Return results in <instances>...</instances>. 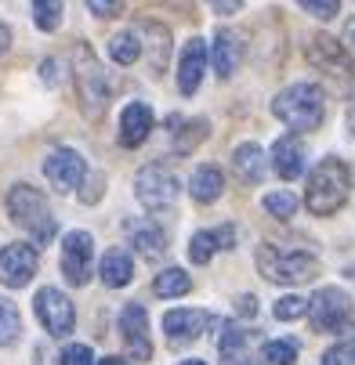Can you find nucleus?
Wrapping results in <instances>:
<instances>
[{
	"label": "nucleus",
	"instance_id": "f257e3e1",
	"mask_svg": "<svg viewBox=\"0 0 355 365\" xmlns=\"http://www.w3.org/2000/svg\"><path fill=\"white\" fill-rule=\"evenodd\" d=\"M351 192V170L337 160V155H326V160L309 174V188H304V206L319 217L337 214L348 202Z\"/></svg>",
	"mask_w": 355,
	"mask_h": 365
},
{
	"label": "nucleus",
	"instance_id": "f03ea898",
	"mask_svg": "<svg viewBox=\"0 0 355 365\" xmlns=\"http://www.w3.org/2000/svg\"><path fill=\"white\" fill-rule=\"evenodd\" d=\"M8 214H11V221L22 232L33 235V242H51V239H55V232H59L44 192H36L33 185H15L8 192Z\"/></svg>",
	"mask_w": 355,
	"mask_h": 365
},
{
	"label": "nucleus",
	"instance_id": "7ed1b4c3",
	"mask_svg": "<svg viewBox=\"0 0 355 365\" xmlns=\"http://www.w3.org/2000/svg\"><path fill=\"white\" fill-rule=\"evenodd\" d=\"M73 80H76L84 116L101 120V113H106V106H109V80H106V69L98 66L94 51L87 43L73 47Z\"/></svg>",
	"mask_w": 355,
	"mask_h": 365
},
{
	"label": "nucleus",
	"instance_id": "20e7f679",
	"mask_svg": "<svg viewBox=\"0 0 355 365\" xmlns=\"http://www.w3.org/2000/svg\"><path fill=\"white\" fill-rule=\"evenodd\" d=\"M272 113L290 123L294 130H316L326 116V101H323V87L316 83H294L286 87L276 101H272Z\"/></svg>",
	"mask_w": 355,
	"mask_h": 365
},
{
	"label": "nucleus",
	"instance_id": "39448f33",
	"mask_svg": "<svg viewBox=\"0 0 355 365\" xmlns=\"http://www.w3.org/2000/svg\"><path fill=\"white\" fill-rule=\"evenodd\" d=\"M258 272L269 279V282H279V286H301V282H312L316 272H319V260L312 253H286V250H276V246H261L258 250Z\"/></svg>",
	"mask_w": 355,
	"mask_h": 365
},
{
	"label": "nucleus",
	"instance_id": "423d86ee",
	"mask_svg": "<svg viewBox=\"0 0 355 365\" xmlns=\"http://www.w3.org/2000/svg\"><path fill=\"white\" fill-rule=\"evenodd\" d=\"M309 319L316 333H355V311L351 297L337 286H323L309 300Z\"/></svg>",
	"mask_w": 355,
	"mask_h": 365
},
{
	"label": "nucleus",
	"instance_id": "0eeeda50",
	"mask_svg": "<svg viewBox=\"0 0 355 365\" xmlns=\"http://www.w3.org/2000/svg\"><path fill=\"white\" fill-rule=\"evenodd\" d=\"M134 192L145 210H171L178 199V178L167 163H149L134 174Z\"/></svg>",
	"mask_w": 355,
	"mask_h": 365
},
{
	"label": "nucleus",
	"instance_id": "6e6552de",
	"mask_svg": "<svg viewBox=\"0 0 355 365\" xmlns=\"http://www.w3.org/2000/svg\"><path fill=\"white\" fill-rule=\"evenodd\" d=\"M33 307H36L40 326H44L51 336H69V333H73V326H76V311H73V300H69L66 293L44 286V289L36 293Z\"/></svg>",
	"mask_w": 355,
	"mask_h": 365
},
{
	"label": "nucleus",
	"instance_id": "1a4fd4ad",
	"mask_svg": "<svg viewBox=\"0 0 355 365\" xmlns=\"http://www.w3.org/2000/svg\"><path fill=\"white\" fill-rule=\"evenodd\" d=\"M309 62L319 73H326L330 80H337V83H355V69H351L348 51L334 36H326V33H319V36L309 40Z\"/></svg>",
	"mask_w": 355,
	"mask_h": 365
},
{
	"label": "nucleus",
	"instance_id": "9d476101",
	"mask_svg": "<svg viewBox=\"0 0 355 365\" xmlns=\"http://www.w3.org/2000/svg\"><path fill=\"white\" fill-rule=\"evenodd\" d=\"M91 260H94V239H91V232H69L62 239V272H66L69 286H87Z\"/></svg>",
	"mask_w": 355,
	"mask_h": 365
},
{
	"label": "nucleus",
	"instance_id": "9b49d317",
	"mask_svg": "<svg viewBox=\"0 0 355 365\" xmlns=\"http://www.w3.org/2000/svg\"><path fill=\"white\" fill-rule=\"evenodd\" d=\"M44 174H47L51 185L66 195V192H73L76 185H84L87 163H84V155H80L76 148H55V152L47 155V163H44Z\"/></svg>",
	"mask_w": 355,
	"mask_h": 365
},
{
	"label": "nucleus",
	"instance_id": "f8f14e48",
	"mask_svg": "<svg viewBox=\"0 0 355 365\" xmlns=\"http://www.w3.org/2000/svg\"><path fill=\"white\" fill-rule=\"evenodd\" d=\"M36 264H40V257L29 242H11V246H4V253H0V282L19 289L36 275Z\"/></svg>",
	"mask_w": 355,
	"mask_h": 365
},
{
	"label": "nucleus",
	"instance_id": "ddd939ff",
	"mask_svg": "<svg viewBox=\"0 0 355 365\" xmlns=\"http://www.w3.org/2000/svg\"><path fill=\"white\" fill-rule=\"evenodd\" d=\"M120 333H124V344L131 351V358L138 361H149L152 358V340H149V311L141 304H127L120 311Z\"/></svg>",
	"mask_w": 355,
	"mask_h": 365
},
{
	"label": "nucleus",
	"instance_id": "4468645a",
	"mask_svg": "<svg viewBox=\"0 0 355 365\" xmlns=\"http://www.w3.org/2000/svg\"><path fill=\"white\" fill-rule=\"evenodd\" d=\"M214 322L211 311H199V307H178V311H167L164 315V333L171 344H192L196 336H203V329H207Z\"/></svg>",
	"mask_w": 355,
	"mask_h": 365
},
{
	"label": "nucleus",
	"instance_id": "2eb2a0df",
	"mask_svg": "<svg viewBox=\"0 0 355 365\" xmlns=\"http://www.w3.org/2000/svg\"><path fill=\"white\" fill-rule=\"evenodd\" d=\"M203 73H207V43L196 36V40L185 43L181 58H178V91L185 98H192L196 87H199V80H203Z\"/></svg>",
	"mask_w": 355,
	"mask_h": 365
},
{
	"label": "nucleus",
	"instance_id": "dca6fc26",
	"mask_svg": "<svg viewBox=\"0 0 355 365\" xmlns=\"http://www.w3.org/2000/svg\"><path fill=\"white\" fill-rule=\"evenodd\" d=\"M272 163H276V174H279L283 181L301 178V170H304V145H301L294 134H283V138L272 145Z\"/></svg>",
	"mask_w": 355,
	"mask_h": 365
},
{
	"label": "nucleus",
	"instance_id": "f3484780",
	"mask_svg": "<svg viewBox=\"0 0 355 365\" xmlns=\"http://www.w3.org/2000/svg\"><path fill=\"white\" fill-rule=\"evenodd\" d=\"M149 130H152V109L141 106V101H131V106L124 109V116H120V145L138 148L149 138Z\"/></svg>",
	"mask_w": 355,
	"mask_h": 365
},
{
	"label": "nucleus",
	"instance_id": "a211bd4d",
	"mask_svg": "<svg viewBox=\"0 0 355 365\" xmlns=\"http://www.w3.org/2000/svg\"><path fill=\"white\" fill-rule=\"evenodd\" d=\"M232 239H236L232 225H225V228H218V232H196L192 242H189L192 264H211V257H214L218 250H232V246H236Z\"/></svg>",
	"mask_w": 355,
	"mask_h": 365
},
{
	"label": "nucleus",
	"instance_id": "6ab92c4d",
	"mask_svg": "<svg viewBox=\"0 0 355 365\" xmlns=\"http://www.w3.org/2000/svg\"><path fill=\"white\" fill-rule=\"evenodd\" d=\"M189 192H192V199H196L199 206L218 202L221 192H225V178H221V170H218L214 163L196 167V170H192V181H189Z\"/></svg>",
	"mask_w": 355,
	"mask_h": 365
},
{
	"label": "nucleus",
	"instance_id": "aec40b11",
	"mask_svg": "<svg viewBox=\"0 0 355 365\" xmlns=\"http://www.w3.org/2000/svg\"><path fill=\"white\" fill-rule=\"evenodd\" d=\"M98 272H101V282H106L109 289H120V286H131V279H134V260H131L127 250L113 246V250H106V257H101Z\"/></svg>",
	"mask_w": 355,
	"mask_h": 365
},
{
	"label": "nucleus",
	"instance_id": "412c9836",
	"mask_svg": "<svg viewBox=\"0 0 355 365\" xmlns=\"http://www.w3.org/2000/svg\"><path fill=\"white\" fill-rule=\"evenodd\" d=\"M232 167H236V178L243 185H261V178H265V152L254 141H246V145H239L232 152Z\"/></svg>",
	"mask_w": 355,
	"mask_h": 365
},
{
	"label": "nucleus",
	"instance_id": "4be33fe9",
	"mask_svg": "<svg viewBox=\"0 0 355 365\" xmlns=\"http://www.w3.org/2000/svg\"><path fill=\"white\" fill-rule=\"evenodd\" d=\"M127 228H131V242H134V250L141 257L156 260V257L167 253V235H164L160 225H152V221H131Z\"/></svg>",
	"mask_w": 355,
	"mask_h": 365
},
{
	"label": "nucleus",
	"instance_id": "5701e85b",
	"mask_svg": "<svg viewBox=\"0 0 355 365\" xmlns=\"http://www.w3.org/2000/svg\"><path fill=\"white\" fill-rule=\"evenodd\" d=\"M211 58H214L218 76H232L236 66H239V36L229 33V29H218L214 33V47H211Z\"/></svg>",
	"mask_w": 355,
	"mask_h": 365
},
{
	"label": "nucleus",
	"instance_id": "b1692460",
	"mask_svg": "<svg viewBox=\"0 0 355 365\" xmlns=\"http://www.w3.org/2000/svg\"><path fill=\"white\" fill-rule=\"evenodd\" d=\"M141 29L152 36V58H149V66H152V76H164V69H167V55H171V29L167 26H160V22H141Z\"/></svg>",
	"mask_w": 355,
	"mask_h": 365
},
{
	"label": "nucleus",
	"instance_id": "393cba45",
	"mask_svg": "<svg viewBox=\"0 0 355 365\" xmlns=\"http://www.w3.org/2000/svg\"><path fill=\"white\" fill-rule=\"evenodd\" d=\"M189 289H192V279H189V272H181V268H167V272H160L156 279H152V293H156L160 300L185 297Z\"/></svg>",
	"mask_w": 355,
	"mask_h": 365
},
{
	"label": "nucleus",
	"instance_id": "a878e982",
	"mask_svg": "<svg viewBox=\"0 0 355 365\" xmlns=\"http://www.w3.org/2000/svg\"><path fill=\"white\" fill-rule=\"evenodd\" d=\"M109 55H113V62H120V66H134V62L141 58V40H138L131 29H124V33H116V36L109 40Z\"/></svg>",
	"mask_w": 355,
	"mask_h": 365
},
{
	"label": "nucleus",
	"instance_id": "bb28decb",
	"mask_svg": "<svg viewBox=\"0 0 355 365\" xmlns=\"http://www.w3.org/2000/svg\"><path fill=\"white\" fill-rule=\"evenodd\" d=\"M19 333H22V319H19L15 300H4V297H0V347L15 344Z\"/></svg>",
	"mask_w": 355,
	"mask_h": 365
},
{
	"label": "nucleus",
	"instance_id": "cd10ccee",
	"mask_svg": "<svg viewBox=\"0 0 355 365\" xmlns=\"http://www.w3.org/2000/svg\"><path fill=\"white\" fill-rule=\"evenodd\" d=\"M297 340H272L261 347V361L265 365H294L297 361Z\"/></svg>",
	"mask_w": 355,
	"mask_h": 365
},
{
	"label": "nucleus",
	"instance_id": "c85d7f7f",
	"mask_svg": "<svg viewBox=\"0 0 355 365\" xmlns=\"http://www.w3.org/2000/svg\"><path fill=\"white\" fill-rule=\"evenodd\" d=\"M243 347H246V333L229 326L221 333V361L225 365H243Z\"/></svg>",
	"mask_w": 355,
	"mask_h": 365
},
{
	"label": "nucleus",
	"instance_id": "c756f323",
	"mask_svg": "<svg viewBox=\"0 0 355 365\" xmlns=\"http://www.w3.org/2000/svg\"><path fill=\"white\" fill-rule=\"evenodd\" d=\"M297 195L294 192H269L265 195V210L272 214V217H279V221H290L294 214H297Z\"/></svg>",
	"mask_w": 355,
	"mask_h": 365
},
{
	"label": "nucleus",
	"instance_id": "7c9ffc66",
	"mask_svg": "<svg viewBox=\"0 0 355 365\" xmlns=\"http://www.w3.org/2000/svg\"><path fill=\"white\" fill-rule=\"evenodd\" d=\"M272 311H276V319H279V322L301 319V315H309V297H297V293H290V297H279Z\"/></svg>",
	"mask_w": 355,
	"mask_h": 365
},
{
	"label": "nucleus",
	"instance_id": "2f4dec72",
	"mask_svg": "<svg viewBox=\"0 0 355 365\" xmlns=\"http://www.w3.org/2000/svg\"><path fill=\"white\" fill-rule=\"evenodd\" d=\"M33 19H36L40 29L51 33L62 22V4H59V0H36V4H33Z\"/></svg>",
	"mask_w": 355,
	"mask_h": 365
},
{
	"label": "nucleus",
	"instance_id": "473e14b6",
	"mask_svg": "<svg viewBox=\"0 0 355 365\" xmlns=\"http://www.w3.org/2000/svg\"><path fill=\"white\" fill-rule=\"evenodd\" d=\"M319 365H355V340H341V344H334V347L323 354Z\"/></svg>",
	"mask_w": 355,
	"mask_h": 365
},
{
	"label": "nucleus",
	"instance_id": "72a5a7b5",
	"mask_svg": "<svg viewBox=\"0 0 355 365\" xmlns=\"http://www.w3.org/2000/svg\"><path fill=\"white\" fill-rule=\"evenodd\" d=\"M301 11H309L316 19H334L341 11V4L337 0H301Z\"/></svg>",
	"mask_w": 355,
	"mask_h": 365
},
{
	"label": "nucleus",
	"instance_id": "f704fd0d",
	"mask_svg": "<svg viewBox=\"0 0 355 365\" xmlns=\"http://www.w3.org/2000/svg\"><path fill=\"white\" fill-rule=\"evenodd\" d=\"M62 365H94V354H91V347H84V344H69V347L62 351Z\"/></svg>",
	"mask_w": 355,
	"mask_h": 365
},
{
	"label": "nucleus",
	"instance_id": "c9c22d12",
	"mask_svg": "<svg viewBox=\"0 0 355 365\" xmlns=\"http://www.w3.org/2000/svg\"><path fill=\"white\" fill-rule=\"evenodd\" d=\"M87 181V188H80V199L91 206V202H98L101 199V174H94V178H84Z\"/></svg>",
	"mask_w": 355,
	"mask_h": 365
},
{
	"label": "nucleus",
	"instance_id": "e433bc0d",
	"mask_svg": "<svg viewBox=\"0 0 355 365\" xmlns=\"http://www.w3.org/2000/svg\"><path fill=\"white\" fill-rule=\"evenodd\" d=\"M87 11H94V15H101V19H109V15L124 11V4H101V0H87Z\"/></svg>",
	"mask_w": 355,
	"mask_h": 365
},
{
	"label": "nucleus",
	"instance_id": "4c0bfd02",
	"mask_svg": "<svg viewBox=\"0 0 355 365\" xmlns=\"http://www.w3.org/2000/svg\"><path fill=\"white\" fill-rule=\"evenodd\" d=\"M236 311H239V315H254V311H258V300H254L250 293H243V297L236 300Z\"/></svg>",
	"mask_w": 355,
	"mask_h": 365
},
{
	"label": "nucleus",
	"instance_id": "58836bf2",
	"mask_svg": "<svg viewBox=\"0 0 355 365\" xmlns=\"http://www.w3.org/2000/svg\"><path fill=\"white\" fill-rule=\"evenodd\" d=\"M4 51H8V26L0 22V55H4Z\"/></svg>",
	"mask_w": 355,
	"mask_h": 365
},
{
	"label": "nucleus",
	"instance_id": "ea45409f",
	"mask_svg": "<svg viewBox=\"0 0 355 365\" xmlns=\"http://www.w3.org/2000/svg\"><path fill=\"white\" fill-rule=\"evenodd\" d=\"M214 11L218 15H232V11H239V4H214Z\"/></svg>",
	"mask_w": 355,
	"mask_h": 365
},
{
	"label": "nucleus",
	"instance_id": "a19ab883",
	"mask_svg": "<svg viewBox=\"0 0 355 365\" xmlns=\"http://www.w3.org/2000/svg\"><path fill=\"white\" fill-rule=\"evenodd\" d=\"M98 365H131V361H124V358H101Z\"/></svg>",
	"mask_w": 355,
	"mask_h": 365
},
{
	"label": "nucleus",
	"instance_id": "79ce46f5",
	"mask_svg": "<svg viewBox=\"0 0 355 365\" xmlns=\"http://www.w3.org/2000/svg\"><path fill=\"white\" fill-rule=\"evenodd\" d=\"M348 127L355 130V101H351V109H348Z\"/></svg>",
	"mask_w": 355,
	"mask_h": 365
},
{
	"label": "nucleus",
	"instance_id": "37998d69",
	"mask_svg": "<svg viewBox=\"0 0 355 365\" xmlns=\"http://www.w3.org/2000/svg\"><path fill=\"white\" fill-rule=\"evenodd\" d=\"M344 36H348V40H355V19L348 22V29H344Z\"/></svg>",
	"mask_w": 355,
	"mask_h": 365
},
{
	"label": "nucleus",
	"instance_id": "c03bdc74",
	"mask_svg": "<svg viewBox=\"0 0 355 365\" xmlns=\"http://www.w3.org/2000/svg\"><path fill=\"white\" fill-rule=\"evenodd\" d=\"M181 365H207V361H196V358H189V361H181Z\"/></svg>",
	"mask_w": 355,
	"mask_h": 365
}]
</instances>
